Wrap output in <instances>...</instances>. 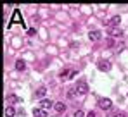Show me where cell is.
<instances>
[{
	"label": "cell",
	"instance_id": "cell-1",
	"mask_svg": "<svg viewBox=\"0 0 128 117\" xmlns=\"http://www.w3.org/2000/svg\"><path fill=\"white\" fill-rule=\"evenodd\" d=\"M99 107L104 109V110H109V109L112 107V102H111L109 98H100V100H99Z\"/></svg>",
	"mask_w": 128,
	"mask_h": 117
},
{
	"label": "cell",
	"instance_id": "cell-2",
	"mask_svg": "<svg viewBox=\"0 0 128 117\" xmlns=\"http://www.w3.org/2000/svg\"><path fill=\"white\" fill-rule=\"evenodd\" d=\"M52 107H54V102L48 100V98H43L42 102H40V109H43V110H50Z\"/></svg>",
	"mask_w": 128,
	"mask_h": 117
},
{
	"label": "cell",
	"instance_id": "cell-3",
	"mask_svg": "<svg viewBox=\"0 0 128 117\" xmlns=\"http://www.w3.org/2000/svg\"><path fill=\"white\" fill-rule=\"evenodd\" d=\"M100 36H102V33H100V31H97V29H94V31H90V33H88V38L92 40V41H99Z\"/></svg>",
	"mask_w": 128,
	"mask_h": 117
},
{
	"label": "cell",
	"instance_id": "cell-4",
	"mask_svg": "<svg viewBox=\"0 0 128 117\" xmlns=\"http://www.w3.org/2000/svg\"><path fill=\"white\" fill-rule=\"evenodd\" d=\"M97 67H99L100 71H109V69H111V64H109L107 60H99V62H97Z\"/></svg>",
	"mask_w": 128,
	"mask_h": 117
},
{
	"label": "cell",
	"instance_id": "cell-5",
	"mask_svg": "<svg viewBox=\"0 0 128 117\" xmlns=\"http://www.w3.org/2000/svg\"><path fill=\"white\" fill-rule=\"evenodd\" d=\"M109 35H111L112 38H118V36H123V31L118 29V28H109Z\"/></svg>",
	"mask_w": 128,
	"mask_h": 117
},
{
	"label": "cell",
	"instance_id": "cell-6",
	"mask_svg": "<svg viewBox=\"0 0 128 117\" xmlns=\"http://www.w3.org/2000/svg\"><path fill=\"white\" fill-rule=\"evenodd\" d=\"M76 91H78L80 95H85L86 91H88V86H86V83H80V84L76 86Z\"/></svg>",
	"mask_w": 128,
	"mask_h": 117
},
{
	"label": "cell",
	"instance_id": "cell-7",
	"mask_svg": "<svg viewBox=\"0 0 128 117\" xmlns=\"http://www.w3.org/2000/svg\"><path fill=\"white\" fill-rule=\"evenodd\" d=\"M54 109H56V112H59V114H64V112H66V103L59 102V103H56V105H54Z\"/></svg>",
	"mask_w": 128,
	"mask_h": 117
},
{
	"label": "cell",
	"instance_id": "cell-8",
	"mask_svg": "<svg viewBox=\"0 0 128 117\" xmlns=\"http://www.w3.org/2000/svg\"><path fill=\"white\" fill-rule=\"evenodd\" d=\"M33 116L35 117H47V110H43V109H35V110H33Z\"/></svg>",
	"mask_w": 128,
	"mask_h": 117
},
{
	"label": "cell",
	"instance_id": "cell-9",
	"mask_svg": "<svg viewBox=\"0 0 128 117\" xmlns=\"http://www.w3.org/2000/svg\"><path fill=\"white\" fill-rule=\"evenodd\" d=\"M45 93H47V88H45V86H40V88L36 90V93H35V97H38V98H43V97H45Z\"/></svg>",
	"mask_w": 128,
	"mask_h": 117
},
{
	"label": "cell",
	"instance_id": "cell-10",
	"mask_svg": "<svg viewBox=\"0 0 128 117\" xmlns=\"http://www.w3.org/2000/svg\"><path fill=\"white\" fill-rule=\"evenodd\" d=\"M120 16H114V17H112V19L109 21V28H114V26H118V24H120Z\"/></svg>",
	"mask_w": 128,
	"mask_h": 117
},
{
	"label": "cell",
	"instance_id": "cell-11",
	"mask_svg": "<svg viewBox=\"0 0 128 117\" xmlns=\"http://www.w3.org/2000/svg\"><path fill=\"white\" fill-rule=\"evenodd\" d=\"M7 102H9V103H19L21 100H19V97H16V95H9V97H7Z\"/></svg>",
	"mask_w": 128,
	"mask_h": 117
},
{
	"label": "cell",
	"instance_id": "cell-12",
	"mask_svg": "<svg viewBox=\"0 0 128 117\" xmlns=\"http://www.w3.org/2000/svg\"><path fill=\"white\" fill-rule=\"evenodd\" d=\"M12 22H21V24H22V19H21L19 10H16V12H14V16H12Z\"/></svg>",
	"mask_w": 128,
	"mask_h": 117
},
{
	"label": "cell",
	"instance_id": "cell-13",
	"mask_svg": "<svg viewBox=\"0 0 128 117\" xmlns=\"http://www.w3.org/2000/svg\"><path fill=\"white\" fill-rule=\"evenodd\" d=\"M14 114H16V110L12 107H7L5 109V117H14Z\"/></svg>",
	"mask_w": 128,
	"mask_h": 117
},
{
	"label": "cell",
	"instance_id": "cell-14",
	"mask_svg": "<svg viewBox=\"0 0 128 117\" xmlns=\"http://www.w3.org/2000/svg\"><path fill=\"white\" fill-rule=\"evenodd\" d=\"M16 69H18V71H24V69H26V64H24L22 60H18V62H16Z\"/></svg>",
	"mask_w": 128,
	"mask_h": 117
},
{
	"label": "cell",
	"instance_id": "cell-15",
	"mask_svg": "<svg viewBox=\"0 0 128 117\" xmlns=\"http://www.w3.org/2000/svg\"><path fill=\"white\" fill-rule=\"evenodd\" d=\"M69 72H71V69H64V71H61V79H69Z\"/></svg>",
	"mask_w": 128,
	"mask_h": 117
},
{
	"label": "cell",
	"instance_id": "cell-16",
	"mask_svg": "<svg viewBox=\"0 0 128 117\" xmlns=\"http://www.w3.org/2000/svg\"><path fill=\"white\" fill-rule=\"evenodd\" d=\"M73 117H86V114L83 112V110H76V112L73 114Z\"/></svg>",
	"mask_w": 128,
	"mask_h": 117
},
{
	"label": "cell",
	"instance_id": "cell-17",
	"mask_svg": "<svg viewBox=\"0 0 128 117\" xmlns=\"http://www.w3.org/2000/svg\"><path fill=\"white\" fill-rule=\"evenodd\" d=\"M76 93H78L76 90H69V91H68V98H74V97H76Z\"/></svg>",
	"mask_w": 128,
	"mask_h": 117
},
{
	"label": "cell",
	"instance_id": "cell-18",
	"mask_svg": "<svg viewBox=\"0 0 128 117\" xmlns=\"http://www.w3.org/2000/svg\"><path fill=\"white\" fill-rule=\"evenodd\" d=\"M106 45H107V47H114V40H112V38H109V40L106 41Z\"/></svg>",
	"mask_w": 128,
	"mask_h": 117
},
{
	"label": "cell",
	"instance_id": "cell-19",
	"mask_svg": "<svg viewBox=\"0 0 128 117\" xmlns=\"http://www.w3.org/2000/svg\"><path fill=\"white\" fill-rule=\"evenodd\" d=\"M74 76H76V71H74V69H71V72H69V79H73Z\"/></svg>",
	"mask_w": 128,
	"mask_h": 117
},
{
	"label": "cell",
	"instance_id": "cell-20",
	"mask_svg": "<svg viewBox=\"0 0 128 117\" xmlns=\"http://www.w3.org/2000/svg\"><path fill=\"white\" fill-rule=\"evenodd\" d=\"M111 117H125V114H121V112H116V114H112Z\"/></svg>",
	"mask_w": 128,
	"mask_h": 117
},
{
	"label": "cell",
	"instance_id": "cell-21",
	"mask_svg": "<svg viewBox=\"0 0 128 117\" xmlns=\"http://www.w3.org/2000/svg\"><path fill=\"white\" fill-rule=\"evenodd\" d=\"M28 35H30V36H35V35H36V31H35V29H30V31H28Z\"/></svg>",
	"mask_w": 128,
	"mask_h": 117
},
{
	"label": "cell",
	"instance_id": "cell-22",
	"mask_svg": "<svg viewBox=\"0 0 128 117\" xmlns=\"http://www.w3.org/2000/svg\"><path fill=\"white\" fill-rule=\"evenodd\" d=\"M86 117H95V112H88V114H86Z\"/></svg>",
	"mask_w": 128,
	"mask_h": 117
}]
</instances>
